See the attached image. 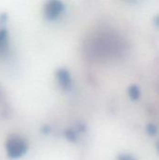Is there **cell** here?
<instances>
[{"instance_id":"1","label":"cell","mask_w":159,"mask_h":160,"mask_svg":"<svg viewBox=\"0 0 159 160\" xmlns=\"http://www.w3.org/2000/svg\"><path fill=\"white\" fill-rule=\"evenodd\" d=\"M120 43L117 42L116 38L112 36L102 35L96 36L94 39L88 44V47L91 49V52L97 56H107L116 53L120 50Z\"/></svg>"},{"instance_id":"4","label":"cell","mask_w":159,"mask_h":160,"mask_svg":"<svg viewBox=\"0 0 159 160\" xmlns=\"http://www.w3.org/2000/svg\"><path fill=\"white\" fill-rule=\"evenodd\" d=\"M7 48V31L6 29L0 30V52L6 51Z\"/></svg>"},{"instance_id":"3","label":"cell","mask_w":159,"mask_h":160,"mask_svg":"<svg viewBox=\"0 0 159 160\" xmlns=\"http://www.w3.org/2000/svg\"><path fill=\"white\" fill-rule=\"evenodd\" d=\"M63 6L59 0H49L45 5V14L48 18L53 19L62 11Z\"/></svg>"},{"instance_id":"6","label":"cell","mask_w":159,"mask_h":160,"mask_svg":"<svg viewBox=\"0 0 159 160\" xmlns=\"http://www.w3.org/2000/svg\"><path fill=\"white\" fill-rule=\"evenodd\" d=\"M127 160H129V159H127Z\"/></svg>"},{"instance_id":"5","label":"cell","mask_w":159,"mask_h":160,"mask_svg":"<svg viewBox=\"0 0 159 160\" xmlns=\"http://www.w3.org/2000/svg\"><path fill=\"white\" fill-rule=\"evenodd\" d=\"M59 81H60V82L63 84V85H67L68 82H69V79H68V75H67V72H65V71H61L60 73H59Z\"/></svg>"},{"instance_id":"2","label":"cell","mask_w":159,"mask_h":160,"mask_svg":"<svg viewBox=\"0 0 159 160\" xmlns=\"http://www.w3.org/2000/svg\"><path fill=\"white\" fill-rule=\"evenodd\" d=\"M6 149L8 158L15 159L21 158L26 153L27 145L21 138L12 136L9 139H7L6 142Z\"/></svg>"}]
</instances>
